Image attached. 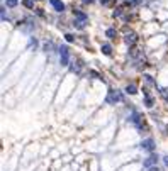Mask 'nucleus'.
Returning <instances> with one entry per match:
<instances>
[{
    "label": "nucleus",
    "instance_id": "nucleus-1",
    "mask_svg": "<svg viewBox=\"0 0 168 171\" xmlns=\"http://www.w3.org/2000/svg\"><path fill=\"white\" fill-rule=\"evenodd\" d=\"M121 100H122V95H121V91H117V90H110L109 95H107V103H110V105L121 102Z\"/></svg>",
    "mask_w": 168,
    "mask_h": 171
},
{
    "label": "nucleus",
    "instance_id": "nucleus-2",
    "mask_svg": "<svg viewBox=\"0 0 168 171\" xmlns=\"http://www.w3.org/2000/svg\"><path fill=\"white\" fill-rule=\"evenodd\" d=\"M70 61V49L66 46H61L59 47V63H61V66H66Z\"/></svg>",
    "mask_w": 168,
    "mask_h": 171
},
{
    "label": "nucleus",
    "instance_id": "nucleus-3",
    "mask_svg": "<svg viewBox=\"0 0 168 171\" xmlns=\"http://www.w3.org/2000/svg\"><path fill=\"white\" fill-rule=\"evenodd\" d=\"M124 41H126V44H129V46H132V44H136V41H138V36H136L134 32H126V36H124Z\"/></svg>",
    "mask_w": 168,
    "mask_h": 171
},
{
    "label": "nucleus",
    "instance_id": "nucleus-4",
    "mask_svg": "<svg viewBox=\"0 0 168 171\" xmlns=\"http://www.w3.org/2000/svg\"><path fill=\"white\" fill-rule=\"evenodd\" d=\"M49 4H51L58 12H63V10H65V4H63L61 0H49Z\"/></svg>",
    "mask_w": 168,
    "mask_h": 171
},
{
    "label": "nucleus",
    "instance_id": "nucleus-5",
    "mask_svg": "<svg viewBox=\"0 0 168 171\" xmlns=\"http://www.w3.org/2000/svg\"><path fill=\"white\" fill-rule=\"evenodd\" d=\"M153 144H155L153 139H146V141H143L141 147H143V149H146V151H153V147H155Z\"/></svg>",
    "mask_w": 168,
    "mask_h": 171
},
{
    "label": "nucleus",
    "instance_id": "nucleus-6",
    "mask_svg": "<svg viewBox=\"0 0 168 171\" xmlns=\"http://www.w3.org/2000/svg\"><path fill=\"white\" fill-rule=\"evenodd\" d=\"M156 161H158V158H156V156H150L148 159H144L143 166H144V168H150V166H153V164L156 163Z\"/></svg>",
    "mask_w": 168,
    "mask_h": 171
},
{
    "label": "nucleus",
    "instance_id": "nucleus-7",
    "mask_svg": "<svg viewBox=\"0 0 168 171\" xmlns=\"http://www.w3.org/2000/svg\"><path fill=\"white\" fill-rule=\"evenodd\" d=\"M102 53L105 56H110V53H112V47H110V44H102Z\"/></svg>",
    "mask_w": 168,
    "mask_h": 171
},
{
    "label": "nucleus",
    "instance_id": "nucleus-8",
    "mask_svg": "<svg viewBox=\"0 0 168 171\" xmlns=\"http://www.w3.org/2000/svg\"><path fill=\"white\" fill-rule=\"evenodd\" d=\"M105 36L109 37V39H116V37H117V31L116 29H107Z\"/></svg>",
    "mask_w": 168,
    "mask_h": 171
},
{
    "label": "nucleus",
    "instance_id": "nucleus-9",
    "mask_svg": "<svg viewBox=\"0 0 168 171\" xmlns=\"http://www.w3.org/2000/svg\"><path fill=\"white\" fill-rule=\"evenodd\" d=\"M73 14L78 17V20H87V14H83V12H80V10H73Z\"/></svg>",
    "mask_w": 168,
    "mask_h": 171
},
{
    "label": "nucleus",
    "instance_id": "nucleus-10",
    "mask_svg": "<svg viewBox=\"0 0 168 171\" xmlns=\"http://www.w3.org/2000/svg\"><path fill=\"white\" fill-rule=\"evenodd\" d=\"M126 91L134 95V93H138V88H136V85H128V87H126Z\"/></svg>",
    "mask_w": 168,
    "mask_h": 171
},
{
    "label": "nucleus",
    "instance_id": "nucleus-11",
    "mask_svg": "<svg viewBox=\"0 0 168 171\" xmlns=\"http://www.w3.org/2000/svg\"><path fill=\"white\" fill-rule=\"evenodd\" d=\"M71 69H73L75 73H80V69H82V61H80V59H78V61H77V65H75V63H73V66H71Z\"/></svg>",
    "mask_w": 168,
    "mask_h": 171
},
{
    "label": "nucleus",
    "instance_id": "nucleus-12",
    "mask_svg": "<svg viewBox=\"0 0 168 171\" xmlns=\"http://www.w3.org/2000/svg\"><path fill=\"white\" fill-rule=\"evenodd\" d=\"M85 24H87V20H75V27L77 29H83Z\"/></svg>",
    "mask_w": 168,
    "mask_h": 171
},
{
    "label": "nucleus",
    "instance_id": "nucleus-13",
    "mask_svg": "<svg viewBox=\"0 0 168 171\" xmlns=\"http://www.w3.org/2000/svg\"><path fill=\"white\" fill-rule=\"evenodd\" d=\"M144 105H146V107H153V99H151L150 95H146V99H144Z\"/></svg>",
    "mask_w": 168,
    "mask_h": 171
},
{
    "label": "nucleus",
    "instance_id": "nucleus-14",
    "mask_svg": "<svg viewBox=\"0 0 168 171\" xmlns=\"http://www.w3.org/2000/svg\"><path fill=\"white\" fill-rule=\"evenodd\" d=\"M22 4L26 5L27 9H32V7H34V2H32V0H24V2H22Z\"/></svg>",
    "mask_w": 168,
    "mask_h": 171
},
{
    "label": "nucleus",
    "instance_id": "nucleus-15",
    "mask_svg": "<svg viewBox=\"0 0 168 171\" xmlns=\"http://www.w3.org/2000/svg\"><path fill=\"white\" fill-rule=\"evenodd\" d=\"M7 2V7H15L17 5V0H5Z\"/></svg>",
    "mask_w": 168,
    "mask_h": 171
},
{
    "label": "nucleus",
    "instance_id": "nucleus-16",
    "mask_svg": "<svg viewBox=\"0 0 168 171\" xmlns=\"http://www.w3.org/2000/svg\"><path fill=\"white\" fill-rule=\"evenodd\" d=\"M121 14H122V12H121V9H116V10L112 12V15H114V17H121Z\"/></svg>",
    "mask_w": 168,
    "mask_h": 171
},
{
    "label": "nucleus",
    "instance_id": "nucleus-17",
    "mask_svg": "<svg viewBox=\"0 0 168 171\" xmlns=\"http://www.w3.org/2000/svg\"><path fill=\"white\" fill-rule=\"evenodd\" d=\"M65 39L68 41V43H73V41H75V37L71 36V34H66V36H65Z\"/></svg>",
    "mask_w": 168,
    "mask_h": 171
},
{
    "label": "nucleus",
    "instance_id": "nucleus-18",
    "mask_svg": "<svg viewBox=\"0 0 168 171\" xmlns=\"http://www.w3.org/2000/svg\"><path fill=\"white\" fill-rule=\"evenodd\" d=\"M144 78H146V81H148V83H150V85H155L153 78H151V76H150V75H144Z\"/></svg>",
    "mask_w": 168,
    "mask_h": 171
},
{
    "label": "nucleus",
    "instance_id": "nucleus-19",
    "mask_svg": "<svg viewBox=\"0 0 168 171\" xmlns=\"http://www.w3.org/2000/svg\"><path fill=\"white\" fill-rule=\"evenodd\" d=\"M143 0H129V4H132V5H138V4H141Z\"/></svg>",
    "mask_w": 168,
    "mask_h": 171
},
{
    "label": "nucleus",
    "instance_id": "nucleus-20",
    "mask_svg": "<svg viewBox=\"0 0 168 171\" xmlns=\"http://www.w3.org/2000/svg\"><path fill=\"white\" fill-rule=\"evenodd\" d=\"M109 2H110V0H100V4H102V5H107Z\"/></svg>",
    "mask_w": 168,
    "mask_h": 171
},
{
    "label": "nucleus",
    "instance_id": "nucleus-21",
    "mask_svg": "<svg viewBox=\"0 0 168 171\" xmlns=\"http://www.w3.org/2000/svg\"><path fill=\"white\" fill-rule=\"evenodd\" d=\"M163 161H165V164L168 166V156H165V158H163Z\"/></svg>",
    "mask_w": 168,
    "mask_h": 171
},
{
    "label": "nucleus",
    "instance_id": "nucleus-22",
    "mask_svg": "<svg viewBox=\"0 0 168 171\" xmlns=\"http://www.w3.org/2000/svg\"><path fill=\"white\" fill-rule=\"evenodd\" d=\"M94 0H83V4H92Z\"/></svg>",
    "mask_w": 168,
    "mask_h": 171
}]
</instances>
